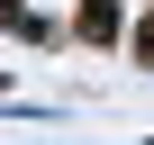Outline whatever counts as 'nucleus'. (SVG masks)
<instances>
[{"mask_svg":"<svg viewBox=\"0 0 154 145\" xmlns=\"http://www.w3.org/2000/svg\"><path fill=\"white\" fill-rule=\"evenodd\" d=\"M82 36H100V45L118 36V0H82Z\"/></svg>","mask_w":154,"mask_h":145,"instance_id":"f257e3e1","label":"nucleus"},{"mask_svg":"<svg viewBox=\"0 0 154 145\" xmlns=\"http://www.w3.org/2000/svg\"><path fill=\"white\" fill-rule=\"evenodd\" d=\"M136 54H145V63H154V9H145V18H136Z\"/></svg>","mask_w":154,"mask_h":145,"instance_id":"f03ea898","label":"nucleus"}]
</instances>
